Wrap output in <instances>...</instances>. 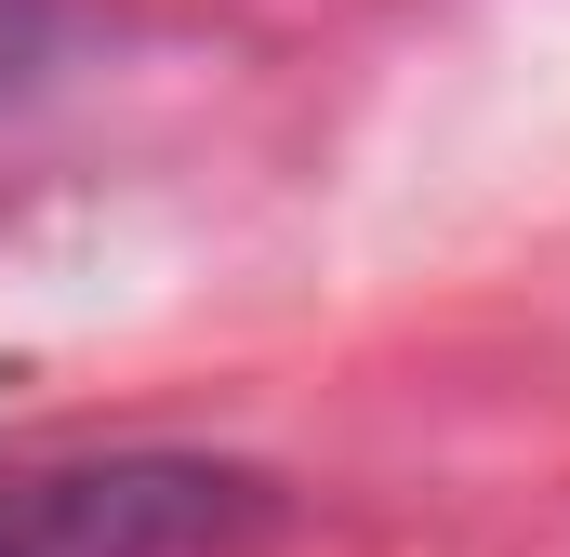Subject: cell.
I'll use <instances>...</instances> for the list:
<instances>
[{"instance_id": "obj_1", "label": "cell", "mask_w": 570, "mask_h": 557, "mask_svg": "<svg viewBox=\"0 0 570 557\" xmlns=\"http://www.w3.org/2000/svg\"><path fill=\"white\" fill-rule=\"evenodd\" d=\"M279 478L226 451H80L0 478V557H266Z\"/></svg>"}]
</instances>
